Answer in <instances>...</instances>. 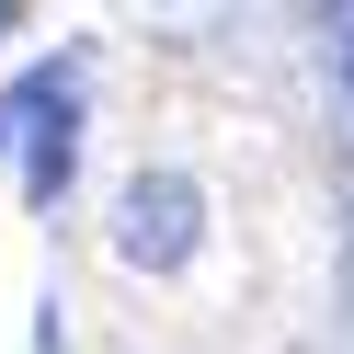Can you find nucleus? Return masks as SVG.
Instances as JSON below:
<instances>
[{"label": "nucleus", "mask_w": 354, "mask_h": 354, "mask_svg": "<svg viewBox=\"0 0 354 354\" xmlns=\"http://www.w3.org/2000/svg\"><path fill=\"white\" fill-rule=\"evenodd\" d=\"M194 217H206V194H194L183 171H138L126 206H115V252L149 263V274H171V263L194 252Z\"/></svg>", "instance_id": "f257e3e1"}, {"label": "nucleus", "mask_w": 354, "mask_h": 354, "mask_svg": "<svg viewBox=\"0 0 354 354\" xmlns=\"http://www.w3.org/2000/svg\"><path fill=\"white\" fill-rule=\"evenodd\" d=\"M24 126H35V149H24V194L46 206V194L69 183V103H57V80H35V92H24Z\"/></svg>", "instance_id": "f03ea898"}, {"label": "nucleus", "mask_w": 354, "mask_h": 354, "mask_svg": "<svg viewBox=\"0 0 354 354\" xmlns=\"http://www.w3.org/2000/svg\"><path fill=\"white\" fill-rule=\"evenodd\" d=\"M0 35H12V12H0Z\"/></svg>", "instance_id": "7ed1b4c3"}]
</instances>
